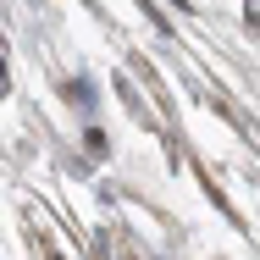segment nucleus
Returning a JSON list of instances; mask_svg holds the SVG:
<instances>
[{"label": "nucleus", "instance_id": "f257e3e1", "mask_svg": "<svg viewBox=\"0 0 260 260\" xmlns=\"http://www.w3.org/2000/svg\"><path fill=\"white\" fill-rule=\"evenodd\" d=\"M6 89H11V83H6V55H0V94H6Z\"/></svg>", "mask_w": 260, "mask_h": 260}]
</instances>
